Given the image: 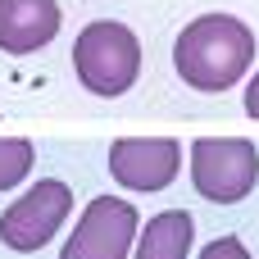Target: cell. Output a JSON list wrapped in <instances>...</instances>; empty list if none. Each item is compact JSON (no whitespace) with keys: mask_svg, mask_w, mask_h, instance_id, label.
I'll use <instances>...</instances> for the list:
<instances>
[{"mask_svg":"<svg viewBox=\"0 0 259 259\" xmlns=\"http://www.w3.org/2000/svg\"><path fill=\"white\" fill-rule=\"evenodd\" d=\"M255 64V32L237 14H200L173 41V68L196 91H232Z\"/></svg>","mask_w":259,"mask_h":259,"instance_id":"obj_1","label":"cell"},{"mask_svg":"<svg viewBox=\"0 0 259 259\" xmlns=\"http://www.w3.org/2000/svg\"><path fill=\"white\" fill-rule=\"evenodd\" d=\"M73 73L91 96H127L141 73V41L114 18H96L73 41Z\"/></svg>","mask_w":259,"mask_h":259,"instance_id":"obj_2","label":"cell"},{"mask_svg":"<svg viewBox=\"0 0 259 259\" xmlns=\"http://www.w3.org/2000/svg\"><path fill=\"white\" fill-rule=\"evenodd\" d=\"M259 182V150L246 137H200L191 146V187L214 205H237Z\"/></svg>","mask_w":259,"mask_h":259,"instance_id":"obj_3","label":"cell"},{"mask_svg":"<svg viewBox=\"0 0 259 259\" xmlns=\"http://www.w3.org/2000/svg\"><path fill=\"white\" fill-rule=\"evenodd\" d=\"M68 209H73L68 182L41 178L36 187H27L14 205L0 214V241H5L9 250H18V255H32V250H41V246L64 228Z\"/></svg>","mask_w":259,"mask_h":259,"instance_id":"obj_4","label":"cell"},{"mask_svg":"<svg viewBox=\"0 0 259 259\" xmlns=\"http://www.w3.org/2000/svg\"><path fill=\"white\" fill-rule=\"evenodd\" d=\"M132 246H137V209L118 196H96L82 209L59 259H127Z\"/></svg>","mask_w":259,"mask_h":259,"instance_id":"obj_5","label":"cell"},{"mask_svg":"<svg viewBox=\"0 0 259 259\" xmlns=\"http://www.w3.org/2000/svg\"><path fill=\"white\" fill-rule=\"evenodd\" d=\"M182 168L178 137H123L109 146V173L127 191H164Z\"/></svg>","mask_w":259,"mask_h":259,"instance_id":"obj_6","label":"cell"},{"mask_svg":"<svg viewBox=\"0 0 259 259\" xmlns=\"http://www.w3.org/2000/svg\"><path fill=\"white\" fill-rule=\"evenodd\" d=\"M55 32H59L55 0H0V50L5 55H32L50 46Z\"/></svg>","mask_w":259,"mask_h":259,"instance_id":"obj_7","label":"cell"},{"mask_svg":"<svg viewBox=\"0 0 259 259\" xmlns=\"http://www.w3.org/2000/svg\"><path fill=\"white\" fill-rule=\"evenodd\" d=\"M196 241V219L187 209H164L146 223L132 259H187Z\"/></svg>","mask_w":259,"mask_h":259,"instance_id":"obj_8","label":"cell"},{"mask_svg":"<svg viewBox=\"0 0 259 259\" xmlns=\"http://www.w3.org/2000/svg\"><path fill=\"white\" fill-rule=\"evenodd\" d=\"M32 159H36V146L27 137H0V191L18 187L32 173Z\"/></svg>","mask_w":259,"mask_h":259,"instance_id":"obj_9","label":"cell"},{"mask_svg":"<svg viewBox=\"0 0 259 259\" xmlns=\"http://www.w3.org/2000/svg\"><path fill=\"white\" fill-rule=\"evenodd\" d=\"M200 259H250V250L237 241V237H214L209 246H205V255Z\"/></svg>","mask_w":259,"mask_h":259,"instance_id":"obj_10","label":"cell"},{"mask_svg":"<svg viewBox=\"0 0 259 259\" xmlns=\"http://www.w3.org/2000/svg\"><path fill=\"white\" fill-rule=\"evenodd\" d=\"M246 114L259 118V68H255V77H250V87H246Z\"/></svg>","mask_w":259,"mask_h":259,"instance_id":"obj_11","label":"cell"}]
</instances>
